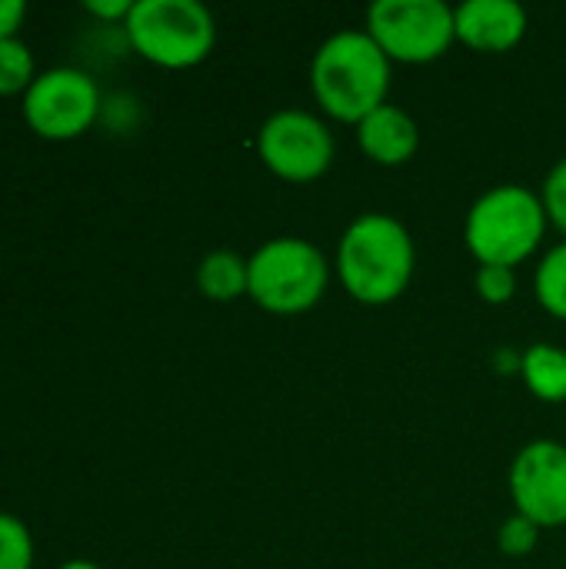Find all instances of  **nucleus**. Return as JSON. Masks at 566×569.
Returning a JSON list of instances; mask_svg holds the SVG:
<instances>
[{"label":"nucleus","mask_w":566,"mask_h":569,"mask_svg":"<svg viewBox=\"0 0 566 569\" xmlns=\"http://www.w3.org/2000/svg\"><path fill=\"white\" fill-rule=\"evenodd\" d=\"M457 43L477 53L514 50L530 27L527 10L517 0H464L454 7Z\"/></svg>","instance_id":"10"},{"label":"nucleus","mask_w":566,"mask_h":569,"mask_svg":"<svg viewBox=\"0 0 566 569\" xmlns=\"http://www.w3.org/2000/svg\"><path fill=\"white\" fill-rule=\"evenodd\" d=\"M27 17V3L23 0H0V40L17 37V27Z\"/></svg>","instance_id":"21"},{"label":"nucleus","mask_w":566,"mask_h":569,"mask_svg":"<svg viewBox=\"0 0 566 569\" xmlns=\"http://www.w3.org/2000/svg\"><path fill=\"white\" fill-rule=\"evenodd\" d=\"M87 13H93L97 20H107V23H127L130 10H133V0H87L83 3Z\"/></svg>","instance_id":"20"},{"label":"nucleus","mask_w":566,"mask_h":569,"mask_svg":"<svg viewBox=\"0 0 566 569\" xmlns=\"http://www.w3.org/2000/svg\"><path fill=\"white\" fill-rule=\"evenodd\" d=\"M260 163L287 183H314L337 160V140L320 113L284 107L274 110L257 130Z\"/></svg>","instance_id":"7"},{"label":"nucleus","mask_w":566,"mask_h":569,"mask_svg":"<svg viewBox=\"0 0 566 569\" xmlns=\"http://www.w3.org/2000/svg\"><path fill=\"white\" fill-rule=\"evenodd\" d=\"M537 540H540V527H534L527 517H520V513H514L504 527H500V533H497V543H500V553L504 557H527L534 547H537Z\"/></svg>","instance_id":"19"},{"label":"nucleus","mask_w":566,"mask_h":569,"mask_svg":"<svg viewBox=\"0 0 566 569\" xmlns=\"http://www.w3.org/2000/svg\"><path fill=\"white\" fill-rule=\"evenodd\" d=\"M197 290L214 303H234L250 290V267L247 257L237 250H210L197 263Z\"/></svg>","instance_id":"12"},{"label":"nucleus","mask_w":566,"mask_h":569,"mask_svg":"<svg viewBox=\"0 0 566 569\" xmlns=\"http://www.w3.org/2000/svg\"><path fill=\"white\" fill-rule=\"evenodd\" d=\"M247 297L274 317H300L314 310L330 287L334 263L307 237H270L250 257Z\"/></svg>","instance_id":"4"},{"label":"nucleus","mask_w":566,"mask_h":569,"mask_svg":"<svg viewBox=\"0 0 566 569\" xmlns=\"http://www.w3.org/2000/svg\"><path fill=\"white\" fill-rule=\"evenodd\" d=\"M364 30L390 63L424 67L457 43L454 7L447 0H377L367 7Z\"/></svg>","instance_id":"6"},{"label":"nucleus","mask_w":566,"mask_h":569,"mask_svg":"<svg viewBox=\"0 0 566 569\" xmlns=\"http://www.w3.org/2000/svg\"><path fill=\"white\" fill-rule=\"evenodd\" d=\"M357 147L377 167H404L420 150V127L404 107L384 103L357 123Z\"/></svg>","instance_id":"11"},{"label":"nucleus","mask_w":566,"mask_h":569,"mask_svg":"<svg viewBox=\"0 0 566 569\" xmlns=\"http://www.w3.org/2000/svg\"><path fill=\"white\" fill-rule=\"evenodd\" d=\"M474 290L484 303L504 307L517 297V273L510 267H477Z\"/></svg>","instance_id":"17"},{"label":"nucleus","mask_w":566,"mask_h":569,"mask_svg":"<svg viewBox=\"0 0 566 569\" xmlns=\"http://www.w3.org/2000/svg\"><path fill=\"white\" fill-rule=\"evenodd\" d=\"M394 63L377 40L360 30L330 33L310 60V93L324 117L340 123H360L377 107L390 103Z\"/></svg>","instance_id":"2"},{"label":"nucleus","mask_w":566,"mask_h":569,"mask_svg":"<svg viewBox=\"0 0 566 569\" xmlns=\"http://www.w3.org/2000/svg\"><path fill=\"white\" fill-rule=\"evenodd\" d=\"M507 490L514 510L540 530L566 527V443L530 440L510 463Z\"/></svg>","instance_id":"9"},{"label":"nucleus","mask_w":566,"mask_h":569,"mask_svg":"<svg viewBox=\"0 0 566 569\" xmlns=\"http://www.w3.org/2000/svg\"><path fill=\"white\" fill-rule=\"evenodd\" d=\"M547 210L534 187L497 183L484 190L464 220V243L477 267H510L527 263L547 237Z\"/></svg>","instance_id":"3"},{"label":"nucleus","mask_w":566,"mask_h":569,"mask_svg":"<svg viewBox=\"0 0 566 569\" xmlns=\"http://www.w3.org/2000/svg\"><path fill=\"white\" fill-rule=\"evenodd\" d=\"M540 200H544L550 227H557L566 240V157H560L550 167V173H547V180L540 187Z\"/></svg>","instance_id":"18"},{"label":"nucleus","mask_w":566,"mask_h":569,"mask_svg":"<svg viewBox=\"0 0 566 569\" xmlns=\"http://www.w3.org/2000/svg\"><path fill=\"white\" fill-rule=\"evenodd\" d=\"M123 33L143 60L163 70H187L214 53L217 20L200 0H137Z\"/></svg>","instance_id":"5"},{"label":"nucleus","mask_w":566,"mask_h":569,"mask_svg":"<svg viewBox=\"0 0 566 569\" xmlns=\"http://www.w3.org/2000/svg\"><path fill=\"white\" fill-rule=\"evenodd\" d=\"M33 80H37V73H33L30 47L17 37L0 40V97L27 93Z\"/></svg>","instance_id":"15"},{"label":"nucleus","mask_w":566,"mask_h":569,"mask_svg":"<svg viewBox=\"0 0 566 569\" xmlns=\"http://www.w3.org/2000/svg\"><path fill=\"white\" fill-rule=\"evenodd\" d=\"M524 387L544 403H566V350L557 343H534L520 353Z\"/></svg>","instance_id":"13"},{"label":"nucleus","mask_w":566,"mask_h":569,"mask_svg":"<svg viewBox=\"0 0 566 569\" xmlns=\"http://www.w3.org/2000/svg\"><path fill=\"white\" fill-rule=\"evenodd\" d=\"M33 567V540L23 520L13 513H0V569Z\"/></svg>","instance_id":"16"},{"label":"nucleus","mask_w":566,"mask_h":569,"mask_svg":"<svg viewBox=\"0 0 566 569\" xmlns=\"http://www.w3.org/2000/svg\"><path fill=\"white\" fill-rule=\"evenodd\" d=\"M534 293H537V303L550 317L566 320V240L540 257L537 273H534Z\"/></svg>","instance_id":"14"},{"label":"nucleus","mask_w":566,"mask_h":569,"mask_svg":"<svg viewBox=\"0 0 566 569\" xmlns=\"http://www.w3.org/2000/svg\"><path fill=\"white\" fill-rule=\"evenodd\" d=\"M60 569H100L97 563H90V560H70V563H63Z\"/></svg>","instance_id":"22"},{"label":"nucleus","mask_w":566,"mask_h":569,"mask_svg":"<svg viewBox=\"0 0 566 569\" xmlns=\"http://www.w3.org/2000/svg\"><path fill=\"white\" fill-rule=\"evenodd\" d=\"M417 273L414 233L394 213L367 210L347 223L334 253V277L364 307L397 303Z\"/></svg>","instance_id":"1"},{"label":"nucleus","mask_w":566,"mask_h":569,"mask_svg":"<svg viewBox=\"0 0 566 569\" xmlns=\"http://www.w3.org/2000/svg\"><path fill=\"white\" fill-rule=\"evenodd\" d=\"M100 113V90L93 77L77 67H53L40 73L23 93V117L43 140H73L87 133Z\"/></svg>","instance_id":"8"}]
</instances>
